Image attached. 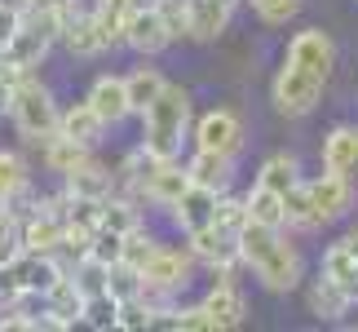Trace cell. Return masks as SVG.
<instances>
[{
	"instance_id": "obj_1",
	"label": "cell",
	"mask_w": 358,
	"mask_h": 332,
	"mask_svg": "<svg viewBox=\"0 0 358 332\" xmlns=\"http://www.w3.org/2000/svg\"><path fill=\"white\" fill-rule=\"evenodd\" d=\"M332 67H336V45L323 27L296 32L292 45H287V58L279 67V76H274V111L287 116V120L310 116V111L323 102Z\"/></svg>"
},
{
	"instance_id": "obj_2",
	"label": "cell",
	"mask_w": 358,
	"mask_h": 332,
	"mask_svg": "<svg viewBox=\"0 0 358 332\" xmlns=\"http://www.w3.org/2000/svg\"><path fill=\"white\" fill-rule=\"evenodd\" d=\"M239 257L261 279V288H270V293H292L301 284V270H306L296 244H287L283 226H257V221H248L239 230Z\"/></svg>"
},
{
	"instance_id": "obj_3",
	"label": "cell",
	"mask_w": 358,
	"mask_h": 332,
	"mask_svg": "<svg viewBox=\"0 0 358 332\" xmlns=\"http://www.w3.org/2000/svg\"><path fill=\"white\" fill-rule=\"evenodd\" d=\"M186 124H190V93L182 85H164V93L142 111V151L173 160L182 151Z\"/></svg>"
},
{
	"instance_id": "obj_4",
	"label": "cell",
	"mask_w": 358,
	"mask_h": 332,
	"mask_svg": "<svg viewBox=\"0 0 358 332\" xmlns=\"http://www.w3.org/2000/svg\"><path fill=\"white\" fill-rule=\"evenodd\" d=\"M9 116H13V124H18V133L31 137V142L53 137V133H58V124H62V111H58V102H53V93L40 85L36 76H22L18 85H13Z\"/></svg>"
},
{
	"instance_id": "obj_5",
	"label": "cell",
	"mask_w": 358,
	"mask_h": 332,
	"mask_svg": "<svg viewBox=\"0 0 358 332\" xmlns=\"http://www.w3.org/2000/svg\"><path fill=\"white\" fill-rule=\"evenodd\" d=\"M306 195H310V226H332L354 209V186L345 173H319L314 182H306Z\"/></svg>"
},
{
	"instance_id": "obj_6",
	"label": "cell",
	"mask_w": 358,
	"mask_h": 332,
	"mask_svg": "<svg viewBox=\"0 0 358 332\" xmlns=\"http://www.w3.org/2000/svg\"><path fill=\"white\" fill-rule=\"evenodd\" d=\"M124 45H133L142 58H155L159 49L173 45V32H169V22H164L155 0H142V5L129 13V22H124Z\"/></svg>"
},
{
	"instance_id": "obj_7",
	"label": "cell",
	"mask_w": 358,
	"mask_h": 332,
	"mask_svg": "<svg viewBox=\"0 0 358 332\" xmlns=\"http://www.w3.org/2000/svg\"><path fill=\"white\" fill-rule=\"evenodd\" d=\"M243 146V120L235 111L217 106L208 116H199L195 124V151H217V155H239Z\"/></svg>"
},
{
	"instance_id": "obj_8",
	"label": "cell",
	"mask_w": 358,
	"mask_h": 332,
	"mask_svg": "<svg viewBox=\"0 0 358 332\" xmlns=\"http://www.w3.org/2000/svg\"><path fill=\"white\" fill-rule=\"evenodd\" d=\"M62 45L71 49V58H98V53L111 49V40H106L98 13H93V9H76L71 18L62 22Z\"/></svg>"
},
{
	"instance_id": "obj_9",
	"label": "cell",
	"mask_w": 358,
	"mask_h": 332,
	"mask_svg": "<svg viewBox=\"0 0 358 332\" xmlns=\"http://www.w3.org/2000/svg\"><path fill=\"white\" fill-rule=\"evenodd\" d=\"M142 284L146 293H173V288L190 284V257L177 248H155V257L142 266Z\"/></svg>"
},
{
	"instance_id": "obj_10",
	"label": "cell",
	"mask_w": 358,
	"mask_h": 332,
	"mask_svg": "<svg viewBox=\"0 0 358 332\" xmlns=\"http://www.w3.org/2000/svg\"><path fill=\"white\" fill-rule=\"evenodd\" d=\"M80 319H85V293L71 275H62L45 293V328H76Z\"/></svg>"
},
{
	"instance_id": "obj_11",
	"label": "cell",
	"mask_w": 358,
	"mask_h": 332,
	"mask_svg": "<svg viewBox=\"0 0 358 332\" xmlns=\"http://www.w3.org/2000/svg\"><path fill=\"white\" fill-rule=\"evenodd\" d=\"M222 195L226 191H213V186H199V182H190V191L182 200L173 204V217H177V226H182L186 235L190 230H199V226H208V221H217V209H222Z\"/></svg>"
},
{
	"instance_id": "obj_12",
	"label": "cell",
	"mask_w": 358,
	"mask_h": 332,
	"mask_svg": "<svg viewBox=\"0 0 358 332\" xmlns=\"http://www.w3.org/2000/svg\"><path fill=\"white\" fill-rule=\"evenodd\" d=\"M89 106L98 111L106 124H120L124 116H133V102H129V80L124 76H98L89 89Z\"/></svg>"
},
{
	"instance_id": "obj_13",
	"label": "cell",
	"mask_w": 358,
	"mask_h": 332,
	"mask_svg": "<svg viewBox=\"0 0 358 332\" xmlns=\"http://www.w3.org/2000/svg\"><path fill=\"white\" fill-rule=\"evenodd\" d=\"M203 310L213 314V328H217V332L243 324V297H239V288L230 284V270H222V279H217L213 293L203 297Z\"/></svg>"
},
{
	"instance_id": "obj_14",
	"label": "cell",
	"mask_w": 358,
	"mask_h": 332,
	"mask_svg": "<svg viewBox=\"0 0 358 332\" xmlns=\"http://www.w3.org/2000/svg\"><path fill=\"white\" fill-rule=\"evenodd\" d=\"M323 169L327 173H358V129L354 124H336L323 137Z\"/></svg>"
},
{
	"instance_id": "obj_15",
	"label": "cell",
	"mask_w": 358,
	"mask_h": 332,
	"mask_svg": "<svg viewBox=\"0 0 358 332\" xmlns=\"http://www.w3.org/2000/svg\"><path fill=\"white\" fill-rule=\"evenodd\" d=\"M22 244L27 253H58L62 248V217L53 209H40L22 221Z\"/></svg>"
},
{
	"instance_id": "obj_16",
	"label": "cell",
	"mask_w": 358,
	"mask_h": 332,
	"mask_svg": "<svg viewBox=\"0 0 358 332\" xmlns=\"http://www.w3.org/2000/svg\"><path fill=\"white\" fill-rule=\"evenodd\" d=\"M235 5L226 0H190V40H217L226 32Z\"/></svg>"
},
{
	"instance_id": "obj_17",
	"label": "cell",
	"mask_w": 358,
	"mask_h": 332,
	"mask_svg": "<svg viewBox=\"0 0 358 332\" xmlns=\"http://www.w3.org/2000/svg\"><path fill=\"white\" fill-rule=\"evenodd\" d=\"M350 306H354V297L332 279V275L319 270V279L310 284V310L319 314V319H341V314H350Z\"/></svg>"
},
{
	"instance_id": "obj_18",
	"label": "cell",
	"mask_w": 358,
	"mask_h": 332,
	"mask_svg": "<svg viewBox=\"0 0 358 332\" xmlns=\"http://www.w3.org/2000/svg\"><path fill=\"white\" fill-rule=\"evenodd\" d=\"M190 182L213 186V191H230V169H235V155H217V151H195V160L186 164Z\"/></svg>"
},
{
	"instance_id": "obj_19",
	"label": "cell",
	"mask_w": 358,
	"mask_h": 332,
	"mask_svg": "<svg viewBox=\"0 0 358 332\" xmlns=\"http://www.w3.org/2000/svg\"><path fill=\"white\" fill-rule=\"evenodd\" d=\"M102 129H106V120L89 106V98H85V102H76V106H66V111H62V124H58V133L76 137V142H85V146L98 142Z\"/></svg>"
},
{
	"instance_id": "obj_20",
	"label": "cell",
	"mask_w": 358,
	"mask_h": 332,
	"mask_svg": "<svg viewBox=\"0 0 358 332\" xmlns=\"http://www.w3.org/2000/svg\"><path fill=\"white\" fill-rule=\"evenodd\" d=\"M248 204V221H257V226H287V204L279 191H270V186H252L243 195Z\"/></svg>"
},
{
	"instance_id": "obj_21",
	"label": "cell",
	"mask_w": 358,
	"mask_h": 332,
	"mask_svg": "<svg viewBox=\"0 0 358 332\" xmlns=\"http://www.w3.org/2000/svg\"><path fill=\"white\" fill-rule=\"evenodd\" d=\"M89 160V146L85 142H76V137H66V133H53V137H45V164L53 173H76L80 164Z\"/></svg>"
},
{
	"instance_id": "obj_22",
	"label": "cell",
	"mask_w": 358,
	"mask_h": 332,
	"mask_svg": "<svg viewBox=\"0 0 358 332\" xmlns=\"http://www.w3.org/2000/svg\"><path fill=\"white\" fill-rule=\"evenodd\" d=\"M323 275H332V279L358 301V257L345 248V240H336V244L323 253Z\"/></svg>"
},
{
	"instance_id": "obj_23",
	"label": "cell",
	"mask_w": 358,
	"mask_h": 332,
	"mask_svg": "<svg viewBox=\"0 0 358 332\" xmlns=\"http://www.w3.org/2000/svg\"><path fill=\"white\" fill-rule=\"evenodd\" d=\"M66 191H71V195H85V200H106L111 195V173H106L102 164L85 160L76 173H66Z\"/></svg>"
},
{
	"instance_id": "obj_24",
	"label": "cell",
	"mask_w": 358,
	"mask_h": 332,
	"mask_svg": "<svg viewBox=\"0 0 358 332\" xmlns=\"http://www.w3.org/2000/svg\"><path fill=\"white\" fill-rule=\"evenodd\" d=\"M27 186H31V173H27V160L18 151H0V200L13 204L27 195Z\"/></svg>"
},
{
	"instance_id": "obj_25",
	"label": "cell",
	"mask_w": 358,
	"mask_h": 332,
	"mask_svg": "<svg viewBox=\"0 0 358 332\" xmlns=\"http://www.w3.org/2000/svg\"><path fill=\"white\" fill-rule=\"evenodd\" d=\"M301 182L296 177V160L292 155H270L266 164H261V173H257V186H270V191H279V195H287V191H292Z\"/></svg>"
},
{
	"instance_id": "obj_26",
	"label": "cell",
	"mask_w": 358,
	"mask_h": 332,
	"mask_svg": "<svg viewBox=\"0 0 358 332\" xmlns=\"http://www.w3.org/2000/svg\"><path fill=\"white\" fill-rule=\"evenodd\" d=\"M124 80H129V102H133V111H146V106L164 93V85H169V80H164L155 67H137V71L124 76Z\"/></svg>"
},
{
	"instance_id": "obj_27",
	"label": "cell",
	"mask_w": 358,
	"mask_h": 332,
	"mask_svg": "<svg viewBox=\"0 0 358 332\" xmlns=\"http://www.w3.org/2000/svg\"><path fill=\"white\" fill-rule=\"evenodd\" d=\"M80 324H89V328H98V332H106V328H120V297L106 288V293H93V297H85V319Z\"/></svg>"
},
{
	"instance_id": "obj_28",
	"label": "cell",
	"mask_w": 358,
	"mask_h": 332,
	"mask_svg": "<svg viewBox=\"0 0 358 332\" xmlns=\"http://www.w3.org/2000/svg\"><path fill=\"white\" fill-rule=\"evenodd\" d=\"M27 253V244H22V221L5 213L0 217V266H9V261H18Z\"/></svg>"
},
{
	"instance_id": "obj_29",
	"label": "cell",
	"mask_w": 358,
	"mask_h": 332,
	"mask_svg": "<svg viewBox=\"0 0 358 332\" xmlns=\"http://www.w3.org/2000/svg\"><path fill=\"white\" fill-rule=\"evenodd\" d=\"M89 257L106 261V266H115V261L124 257V235L111 230V226H98L93 230V244H89Z\"/></svg>"
},
{
	"instance_id": "obj_30",
	"label": "cell",
	"mask_w": 358,
	"mask_h": 332,
	"mask_svg": "<svg viewBox=\"0 0 358 332\" xmlns=\"http://www.w3.org/2000/svg\"><path fill=\"white\" fill-rule=\"evenodd\" d=\"M155 248H159V244L150 240V235H146L142 226H133L129 235H124V257H120V261H129V266H137V270H142L146 261L155 257Z\"/></svg>"
},
{
	"instance_id": "obj_31",
	"label": "cell",
	"mask_w": 358,
	"mask_h": 332,
	"mask_svg": "<svg viewBox=\"0 0 358 332\" xmlns=\"http://www.w3.org/2000/svg\"><path fill=\"white\" fill-rule=\"evenodd\" d=\"M102 226H111V230H120V235H129L133 226H142V221H137V213H133V204H129V200H111V195H106V200H102Z\"/></svg>"
},
{
	"instance_id": "obj_32",
	"label": "cell",
	"mask_w": 358,
	"mask_h": 332,
	"mask_svg": "<svg viewBox=\"0 0 358 332\" xmlns=\"http://www.w3.org/2000/svg\"><path fill=\"white\" fill-rule=\"evenodd\" d=\"M252 9H257L261 22L283 27L287 18H296V13H301V0H252Z\"/></svg>"
},
{
	"instance_id": "obj_33",
	"label": "cell",
	"mask_w": 358,
	"mask_h": 332,
	"mask_svg": "<svg viewBox=\"0 0 358 332\" xmlns=\"http://www.w3.org/2000/svg\"><path fill=\"white\" fill-rule=\"evenodd\" d=\"M155 5L164 13V22H169L173 40L177 36H190V0H155Z\"/></svg>"
},
{
	"instance_id": "obj_34",
	"label": "cell",
	"mask_w": 358,
	"mask_h": 332,
	"mask_svg": "<svg viewBox=\"0 0 358 332\" xmlns=\"http://www.w3.org/2000/svg\"><path fill=\"white\" fill-rule=\"evenodd\" d=\"M22 27V9H13V5H0V49L13 40V32Z\"/></svg>"
},
{
	"instance_id": "obj_35",
	"label": "cell",
	"mask_w": 358,
	"mask_h": 332,
	"mask_svg": "<svg viewBox=\"0 0 358 332\" xmlns=\"http://www.w3.org/2000/svg\"><path fill=\"white\" fill-rule=\"evenodd\" d=\"M9 102H13V80H5V76H0V116L9 111Z\"/></svg>"
},
{
	"instance_id": "obj_36",
	"label": "cell",
	"mask_w": 358,
	"mask_h": 332,
	"mask_svg": "<svg viewBox=\"0 0 358 332\" xmlns=\"http://www.w3.org/2000/svg\"><path fill=\"white\" fill-rule=\"evenodd\" d=\"M0 5H13V9H22V13H27V9H31V0H0Z\"/></svg>"
},
{
	"instance_id": "obj_37",
	"label": "cell",
	"mask_w": 358,
	"mask_h": 332,
	"mask_svg": "<svg viewBox=\"0 0 358 332\" xmlns=\"http://www.w3.org/2000/svg\"><path fill=\"white\" fill-rule=\"evenodd\" d=\"M5 213H9V204H5V200H0V217H5Z\"/></svg>"
}]
</instances>
